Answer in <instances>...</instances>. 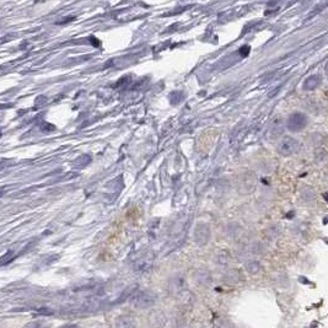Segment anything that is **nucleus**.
Returning a JSON list of instances; mask_svg holds the SVG:
<instances>
[{"label":"nucleus","mask_w":328,"mask_h":328,"mask_svg":"<svg viewBox=\"0 0 328 328\" xmlns=\"http://www.w3.org/2000/svg\"><path fill=\"white\" fill-rule=\"evenodd\" d=\"M154 304V297L149 292H139L137 296H134L133 299V305L137 307H141V309H145L149 307L150 305Z\"/></svg>","instance_id":"3"},{"label":"nucleus","mask_w":328,"mask_h":328,"mask_svg":"<svg viewBox=\"0 0 328 328\" xmlns=\"http://www.w3.org/2000/svg\"><path fill=\"white\" fill-rule=\"evenodd\" d=\"M306 123H307L306 116L302 113H299V112H296V113L291 114V116L289 117L288 129H290L291 132H299V131H301L305 126H306Z\"/></svg>","instance_id":"2"},{"label":"nucleus","mask_w":328,"mask_h":328,"mask_svg":"<svg viewBox=\"0 0 328 328\" xmlns=\"http://www.w3.org/2000/svg\"><path fill=\"white\" fill-rule=\"evenodd\" d=\"M319 84H320V76L312 75L306 79V81H305L304 84V89H306V90H314L315 88L319 86Z\"/></svg>","instance_id":"4"},{"label":"nucleus","mask_w":328,"mask_h":328,"mask_svg":"<svg viewBox=\"0 0 328 328\" xmlns=\"http://www.w3.org/2000/svg\"><path fill=\"white\" fill-rule=\"evenodd\" d=\"M299 149V141H297L296 139L291 138V137H284L278 145L279 152H281V155H285V156L294 154V152H296Z\"/></svg>","instance_id":"1"},{"label":"nucleus","mask_w":328,"mask_h":328,"mask_svg":"<svg viewBox=\"0 0 328 328\" xmlns=\"http://www.w3.org/2000/svg\"><path fill=\"white\" fill-rule=\"evenodd\" d=\"M241 53H242V55H246L247 53H250V47H242L240 50Z\"/></svg>","instance_id":"5"}]
</instances>
